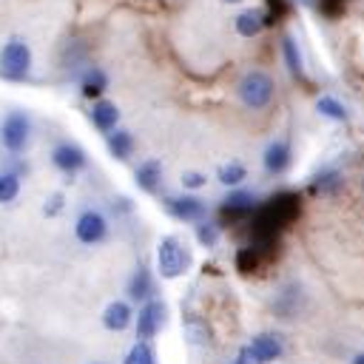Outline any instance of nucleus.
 <instances>
[{"label": "nucleus", "mask_w": 364, "mask_h": 364, "mask_svg": "<svg viewBox=\"0 0 364 364\" xmlns=\"http://www.w3.org/2000/svg\"><path fill=\"white\" fill-rule=\"evenodd\" d=\"M156 264H159V273L165 279H176L185 273L188 267V250L182 247V242L176 236H162L159 247H156Z\"/></svg>", "instance_id": "nucleus-2"}, {"label": "nucleus", "mask_w": 364, "mask_h": 364, "mask_svg": "<svg viewBox=\"0 0 364 364\" xmlns=\"http://www.w3.org/2000/svg\"><path fill=\"white\" fill-rule=\"evenodd\" d=\"M128 293H131V299H148L151 296V273H148L145 264L136 267V273H134V279L128 284Z\"/></svg>", "instance_id": "nucleus-18"}, {"label": "nucleus", "mask_w": 364, "mask_h": 364, "mask_svg": "<svg viewBox=\"0 0 364 364\" xmlns=\"http://www.w3.org/2000/svg\"><path fill=\"white\" fill-rule=\"evenodd\" d=\"M247 358H250V350H247V347H245V350H242V353H239V358H236V361H233V364H253V361H247Z\"/></svg>", "instance_id": "nucleus-28"}, {"label": "nucleus", "mask_w": 364, "mask_h": 364, "mask_svg": "<svg viewBox=\"0 0 364 364\" xmlns=\"http://www.w3.org/2000/svg\"><path fill=\"white\" fill-rule=\"evenodd\" d=\"M316 108H318L324 117H330V119H347V111H344V105H341L336 97H318Z\"/></svg>", "instance_id": "nucleus-22"}, {"label": "nucleus", "mask_w": 364, "mask_h": 364, "mask_svg": "<svg viewBox=\"0 0 364 364\" xmlns=\"http://www.w3.org/2000/svg\"><path fill=\"white\" fill-rule=\"evenodd\" d=\"M196 239H199L205 247H213V245H216V239H219L216 225H213V222H202V225L196 228Z\"/></svg>", "instance_id": "nucleus-25"}, {"label": "nucleus", "mask_w": 364, "mask_h": 364, "mask_svg": "<svg viewBox=\"0 0 364 364\" xmlns=\"http://www.w3.org/2000/svg\"><path fill=\"white\" fill-rule=\"evenodd\" d=\"M102 324L108 327V330H125L128 324H131V307L125 304V301H111L108 307H105V313H102Z\"/></svg>", "instance_id": "nucleus-14"}, {"label": "nucleus", "mask_w": 364, "mask_h": 364, "mask_svg": "<svg viewBox=\"0 0 364 364\" xmlns=\"http://www.w3.org/2000/svg\"><path fill=\"white\" fill-rule=\"evenodd\" d=\"M165 208L171 216H176L182 222H199L205 216V202L196 196H171L165 202Z\"/></svg>", "instance_id": "nucleus-6"}, {"label": "nucleus", "mask_w": 364, "mask_h": 364, "mask_svg": "<svg viewBox=\"0 0 364 364\" xmlns=\"http://www.w3.org/2000/svg\"><path fill=\"white\" fill-rule=\"evenodd\" d=\"M239 97H242V102H245L247 108H253V111L264 108V105L273 100V77H270L267 71H259V68L247 71V74L239 80Z\"/></svg>", "instance_id": "nucleus-1"}, {"label": "nucleus", "mask_w": 364, "mask_h": 364, "mask_svg": "<svg viewBox=\"0 0 364 364\" xmlns=\"http://www.w3.org/2000/svg\"><path fill=\"white\" fill-rule=\"evenodd\" d=\"M165 321V304L162 301H148L142 310H139V321H136V333L139 338H151Z\"/></svg>", "instance_id": "nucleus-8"}, {"label": "nucleus", "mask_w": 364, "mask_h": 364, "mask_svg": "<svg viewBox=\"0 0 364 364\" xmlns=\"http://www.w3.org/2000/svg\"><path fill=\"white\" fill-rule=\"evenodd\" d=\"M250 358L256 361V364H267V361H273L279 353H282V341L276 338V336H270V333H262V336H256L253 341H250Z\"/></svg>", "instance_id": "nucleus-9"}, {"label": "nucleus", "mask_w": 364, "mask_h": 364, "mask_svg": "<svg viewBox=\"0 0 364 364\" xmlns=\"http://www.w3.org/2000/svg\"><path fill=\"white\" fill-rule=\"evenodd\" d=\"M253 208H256V196L247 193V191H236V193H230V196L222 202V213H225V216H245V213H250Z\"/></svg>", "instance_id": "nucleus-13"}, {"label": "nucleus", "mask_w": 364, "mask_h": 364, "mask_svg": "<svg viewBox=\"0 0 364 364\" xmlns=\"http://www.w3.org/2000/svg\"><path fill=\"white\" fill-rule=\"evenodd\" d=\"M353 364H364V353H361V355H355V358H353Z\"/></svg>", "instance_id": "nucleus-29"}, {"label": "nucleus", "mask_w": 364, "mask_h": 364, "mask_svg": "<svg viewBox=\"0 0 364 364\" xmlns=\"http://www.w3.org/2000/svg\"><path fill=\"white\" fill-rule=\"evenodd\" d=\"M259 267V250L250 245V247H239L236 250V270L242 273H253Z\"/></svg>", "instance_id": "nucleus-21"}, {"label": "nucleus", "mask_w": 364, "mask_h": 364, "mask_svg": "<svg viewBox=\"0 0 364 364\" xmlns=\"http://www.w3.org/2000/svg\"><path fill=\"white\" fill-rule=\"evenodd\" d=\"M105 85H108V77H105V71H102V68H97V65H91V68L85 71L82 82H80L82 97H88V100H97V97L105 91Z\"/></svg>", "instance_id": "nucleus-15"}, {"label": "nucleus", "mask_w": 364, "mask_h": 364, "mask_svg": "<svg viewBox=\"0 0 364 364\" xmlns=\"http://www.w3.org/2000/svg\"><path fill=\"white\" fill-rule=\"evenodd\" d=\"M105 230H108V225H105V216H102V213L85 210V213L77 216L74 233H77V239H80L82 245H97V242H102V239H105Z\"/></svg>", "instance_id": "nucleus-5"}, {"label": "nucleus", "mask_w": 364, "mask_h": 364, "mask_svg": "<svg viewBox=\"0 0 364 364\" xmlns=\"http://www.w3.org/2000/svg\"><path fill=\"white\" fill-rule=\"evenodd\" d=\"M108 151H111L117 159H128L131 151H134V139H131V134L114 128V131L108 134Z\"/></svg>", "instance_id": "nucleus-17"}, {"label": "nucleus", "mask_w": 364, "mask_h": 364, "mask_svg": "<svg viewBox=\"0 0 364 364\" xmlns=\"http://www.w3.org/2000/svg\"><path fill=\"white\" fill-rule=\"evenodd\" d=\"M267 3H270V11H264V17H267V23H276L287 11V6H284V0H267Z\"/></svg>", "instance_id": "nucleus-26"}, {"label": "nucleus", "mask_w": 364, "mask_h": 364, "mask_svg": "<svg viewBox=\"0 0 364 364\" xmlns=\"http://www.w3.org/2000/svg\"><path fill=\"white\" fill-rule=\"evenodd\" d=\"M0 65L9 77H26L31 68V48L23 40H9L0 51Z\"/></svg>", "instance_id": "nucleus-4"}, {"label": "nucleus", "mask_w": 364, "mask_h": 364, "mask_svg": "<svg viewBox=\"0 0 364 364\" xmlns=\"http://www.w3.org/2000/svg\"><path fill=\"white\" fill-rule=\"evenodd\" d=\"M264 26H267V17H264L262 9H247V11H242V14L236 17V31H239L242 37H256Z\"/></svg>", "instance_id": "nucleus-12"}, {"label": "nucleus", "mask_w": 364, "mask_h": 364, "mask_svg": "<svg viewBox=\"0 0 364 364\" xmlns=\"http://www.w3.org/2000/svg\"><path fill=\"white\" fill-rule=\"evenodd\" d=\"M28 134H31V122L23 111H11L6 119H3V128H0V139L3 145L11 151V154H20L28 142Z\"/></svg>", "instance_id": "nucleus-3"}, {"label": "nucleus", "mask_w": 364, "mask_h": 364, "mask_svg": "<svg viewBox=\"0 0 364 364\" xmlns=\"http://www.w3.org/2000/svg\"><path fill=\"white\" fill-rule=\"evenodd\" d=\"M17 193H20L17 173H0V202H11Z\"/></svg>", "instance_id": "nucleus-24"}, {"label": "nucleus", "mask_w": 364, "mask_h": 364, "mask_svg": "<svg viewBox=\"0 0 364 364\" xmlns=\"http://www.w3.org/2000/svg\"><path fill=\"white\" fill-rule=\"evenodd\" d=\"M282 54H284V63H287L290 74L301 77V54H299V48H296V43H293V37H284V40H282Z\"/></svg>", "instance_id": "nucleus-20"}, {"label": "nucleus", "mask_w": 364, "mask_h": 364, "mask_svg": "<svg viewBox=\"0 0 364 364\" xmlns=\"http://www.w3.org/2000/svg\"><path fill=\"white\" fill-rule=\"evenodd\" d=\"M117 119H119V111H117L114 102H108V100H94L91 122H94L100 131H114V128H117Z\"/></svg>", "instance_id": "nucleus-11"}, {"label": "nucleus", "mask_w": 364, "mask_h": 364, "mask_svg": "<svg viewBox=\"0 0 364 364\" xmlns=\"http://www.w3.org/2000/svg\"><path fill=\"white\" fill-rule=\"evenodd\" d=\"M125 364H156L154 350L148 347V341H136V344L131 347V353H128Z\"/></svg>", "instance_id": "nucleus-23"}, {"label": "nucleus", "mask_w": 364, "mask_h": 364, "mask_svg": "<svg viewBox=\"0 0 364 364\" xmlns=\"http://www.w3.org/2000/svg\"><path fill=\"white\" fill-rule=\"evenodd\" d=\"M51 162H54L60 171H65V173H74V171H80V168L85 165V151H82L80 145L63 142V145H57V148H54V154H51Z\"/></svg>", "instance_id": "nucleus-7"}, {"label": "nucleus", "mask_w": 364, "mask_h": 364, "mask_svg": "<svg viewBox=\"0 0 364 364\" xmlns=\"http://www.w3.org/2000/svg\"><path fill=\"white\" fill-rule=\"evenodd\" d=\"M159 173H162L159 159H145V162L136 168V185H139L142 191L154 193V191H156V185H159Z\"/></svg>", "instance_id": "nucleus-16"}, {"label": "nucleus", "mask_w": 364, "mask_h": 364, "mask_svg": "<svg viewBox=\"0 0 364 364\" xmlns=\"http://www.w3.org/2000/svg\"><path fill=\"white\" fill-rule=\"evenodd\" d=\"M216 176H219L222 185H239V182L247 176V171H245L242 162H225V165L216 171Z\"/></svg>", "instance_id": "nucleus-19"}, {"label": "nucleus", "mask_w": 364, "mask_h": 364, "mask_svg": "<svg viewBox=\"0 0 364 364\" xmlns=\"http://www.w3.org/2000/svg\"><path fill=\"white\" fill-rule=\"evenodd\" d=\"M287 165H290V145H287V139L270 142L267 151H264V168L270 173H282Z\"/></svg>", "instance_id": "nucleus-10"}, {"label": "nucleus", "mask_w": 364, "mask_h": 364, "mask_svg": "<svg viewBox=\"0 0 364 364\" xmlns=\"http://www.w3.org/2000/svg\"><path fill=\"white\" fill-rule=\"evenodd\" d=\"M225 3H239V0H225Z\"/></svg>", "instance_id": "nucleus-30"}, {"label": "nucleus", "mask_w": 364, "mask_h": 364, "mask_svg": "<svg viewBox=\"0 0 364 364\" xmlns=\"http://www.w3.org/2000/svg\"><path fill=\"white\" fill-rule=\"evenodd\" d=\"M182 185H185V188H202V185H205V176L196 173V171H188V173L182 176Z\"/></svg>", "instance_id": "nucleus-27"}]
</instances>
